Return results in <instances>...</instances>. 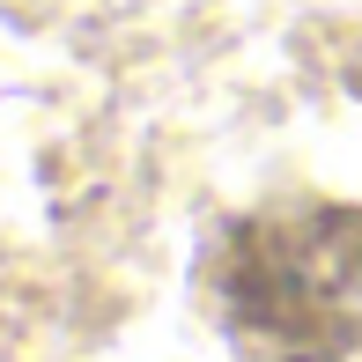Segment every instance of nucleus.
Returning a JSON list of instances; mask_svg holds the SVG:
<instances>
[{"label":"nucleus","instance_id":"1","mask_svg":"<svg viewBox=\"0 0 362 362\" xmlns=\"http://www.w3.org/2000/svg\"><path fill=\"white\" fill-rule=\"evenodd\" d=\"M222 325L267 362H348L362 348V207L281 200L215 252Z\"/></svg>","mask_w":362,"mask_h":362}]
</instances>
